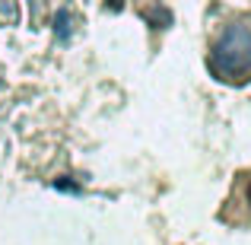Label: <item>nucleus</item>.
<instances>
[{"label": "nucleus", "mask_w": 251, "mask_h": 245, "mask_svg": "<svg viewBox=\"0 0 251 245\" xmlns=\"http://www.w3.org/2000/svg\"><path fill=\"white\" fill-rule=\"evenodd\" d=\"M213 67L226 77H242L251 70V29L229 26L213 51Z\"/></svg>", "instance_id": "nucleus-1"}, {"label": "nucleus", "mask_w": 251, "mask_h": 245, "mask_svg": "<svg viewBox=\"0 0 251 245\" xmlns=\"http://www.w3.org/2000/svg\"><path fill=\"white\" fill-rule=\"evenodd\" d=\"M143 16H147L150 23L156 26V29H162V26H169V23H172V16H169L166 10H153V13H147V10H143Z\"/></svg>", "instance_id": "nucleus-2"}, {"label": "nucleus", "mask_w": 251, "mask_h": 245, "mask_svg": "<svg viewBox=\"0 0 251 245\" xmlns=\"http://www.w3.org/2000/svg\"><path fill=\"white\" fill-rule=\"evenodd\" d=\"M57 32H61V35H67V13H57Z\"/></svg>", "instance_id": "nucleus-3"}, {"label": "nucleus", "mask_w": 251, "mask_h": 245, "mask_svg": "<svg viewBox=\"0 0 251 245\" xmlns=\"http://www.w3.org/2000/svg\"><path fill=\"white\" fill-rule=\"evenodd\" d=\"M108 6H111V10H121V6H124V0H108Z\"/></svg>", "instance_id": "nucleus-4"}, {"label": "nucleus", "mask_w": 251, "mask_h": 245, "mask_svg": "<svg viewBox=\"0 0 251 245\" xmlns=\"http://www.w3.org/2000/svg\"><path fill=\"white\" fill-rule=\"evenodd\" d=\"M248 204H251V178H248Z\"/></svg>", "instance_id": "nucleus-5"}]
</instances>
